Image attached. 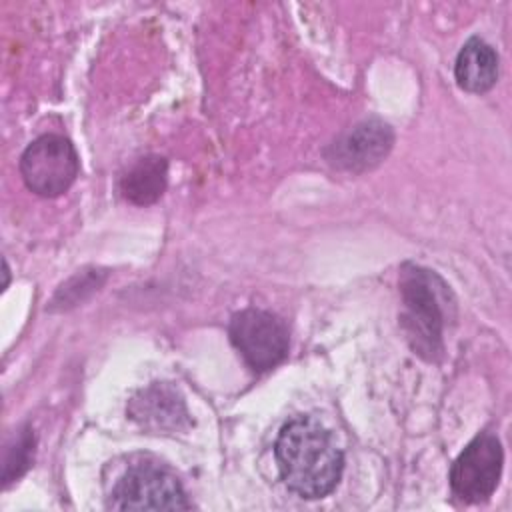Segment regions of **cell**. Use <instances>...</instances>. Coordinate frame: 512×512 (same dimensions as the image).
<instances>
[{
	"instance_id": "obj_11",
	"label": "cell",
	"mask_w": 512,
	"mask_h": 512,
	"mask_svg": "<svg viewBox=\"0 0 512 512\" xmlns=\"http://www.w3.org/2000/svg\"><path fill=\"white\" fill-rule=\"evenodd\" d=\"M34 460V434L26 426L22 428L12 442L6 444L2 460V482L8 486L12 480H18Z\"/></svg>"
},
{
	"instance_id": "obj_6",
	"label": "cell",
	"mask_w": 512,
	"mask_h": 512,
	"mask_svg": "<svg viewBox=\"0 0 512 512\" xmlns=\"http://www.w3.org/2000/svg\"><path fill=\"white\" fill-rule=\"evenodd\" d=\"M502 464L504 452L498 436L490 432L478 434L450 468L448 480L454 496L466 504L486 502L500 482Z\"/></svg>"
},
{
	"instance_id": "obj_7",
	"label": "cell",
	"mask_w": 512,
	"mask_h": 512,
	"mask_svg": "<svg viewBox=\"0 0 512 512\" xmlns=\"http://www.w3.org/2000/svg\"><path fill=\"white\" fill-rule=\"evenodd\" d=\"M392 144V128L378 118H370L334 140L326 148V160L340 170L364 172L378 166L392 150Z\"/></svg>"
},
{
	"instance_id": "obj_1",
	"label": "cell",
	"mask_w": 512,
	"mask_h": 512,
	"mask_svg": "<svg viewBox=\"0 0 512 512\" xmlns=\"http://www.w3.org/2000/svg\"><path fill=\"white\" fill-rule=\"evenodd\" d=\"M274 456L282 482L306 500L328 496L344 470V454L332 434L310 416L292 418L282 426Z\"/></svg>"
},
{
	"instance_id": "obj_10",
	"label": "cell",
	"mask_w": 512,
	"mask_h": 512,
	"mask_svg": "<svg viewBox=\"0 0 512 512\" xmlns=\"http://www.w3.org/2000/svg\"><path fill=\"white\" fill-rule=\"evenodd\" d=\"M168 184V162L164 156L148 154L138 158L120 178L122 196L136 204L148 206L162 198Z\"/></svg>"
},
{
	"instance_id": "obj_3",
	"label": "cell",
	"mask_w": 512,
	"mask_h": 512,
	"mask_svg": "<svg viewBox=\"0 0 512 512\" xmlns=\"http://www.w3.org/2000/svg\"><path fill=\"white\" fill-rule=\"evenodd\" d=\"M80 172L74 144L60 134H42L20 156V174L28 190L42 198L64 194Z\"/></svg>"
},
{
	"instance_id": "obj_4",
	"label": "cell",
	"mask_w": 512,
	"mask_h": 512,
	"mask_svg": "<svg viewBox=\"0 0 512 512\" xmlns=\"http://www.w3.org/2000/svg\"><path fill=\"white\" fill-rule=\"evenodd\" d=\"M112 510H188L192 504L180 480L156 464H136L114 484L108 502Z\"/></svg>"
},
{
	"instance_id": "obj_12",
	"label": "cell",
	"mask_w": 512,
	"mask_h": 512,
	"mask_svg": "<svg viewBox=\"0 0 512 512\" xmlns=\"http://www.w3.org/2000/svg\"><path fill=\"white\" fill-rule=\"evenodd\" d=\"M74 288H70L68 284L66 286H60V290L56 292L52 304L54 306H60L62 310L70 308V306H76L80 300V296L84 292H94L98 290V286L104 282V274L98 272V270H92V272H82V274H76L72 280ZM84 298V296H82Z\"/></svg>"
},
{
	"instance_id": "obj_2",
	"label": "cell",
	"mask_w": 512,
	"mask_h": 512,
	"mask_svg": "<svg viewBox=\"0 0 512 512\" xmlns=\"http://www.w3.org/2000/svg\"><path fill=\"white\" fill-rule=\"evenodd\" d=\"M404 312L402 330L414 354L438 362L444 352L442 330L454 314V298L448 284L434 272L416 264H404L400 272Z\"/></svg>"
},
{
	"instance_id": "obj_8",
	"label": "cell",
	"mask_w": 512,
	"mask_h": 512,
	"mask_svg": "<svg viewBox=\"0 0 512 512\" xmlns=\"http://www.w3.org/2000/svg\"><path fill=\"white\" fill-rule=\"evenodd\" d=\"M128 416L144 430L154 434L174 432L190 426L188 410L176 388L154 382L132 396L126 408Z\"/></svg>"
},
{
	"instance_id": "obj_5",
	"label": "cell",
	"mask_w": 512,
	"mask_h": 512,
	"mask_svg": "<svg viewBox=\"0 0 512 512\" xmlns=\"http://www.w3.org/2000/svg\"><path fill=\"white\" fill-rule=\"evenodd\" d=\"M228 336L238 354L254 372L276 368L288 354L286 324L272 312L244 308L230 318Z\"/></svg>"
},
{
	"instance_id": "obj_9",
	"label": "cell",
	"mask_w": 512,
	"mask_h": 512,
	"mask_svg": "<svg viewBox=\"0 0 512 512\" xmlns=\"http://www.w3.org/2000/svg\"><path fill=\"white\" fill-rule=\"evenodd\" d=\"M498 72V54L488 42L478 36L464 42L454 64V78L462 90L484 94L496 84Z\"/></svg>"
}]
</instances>
